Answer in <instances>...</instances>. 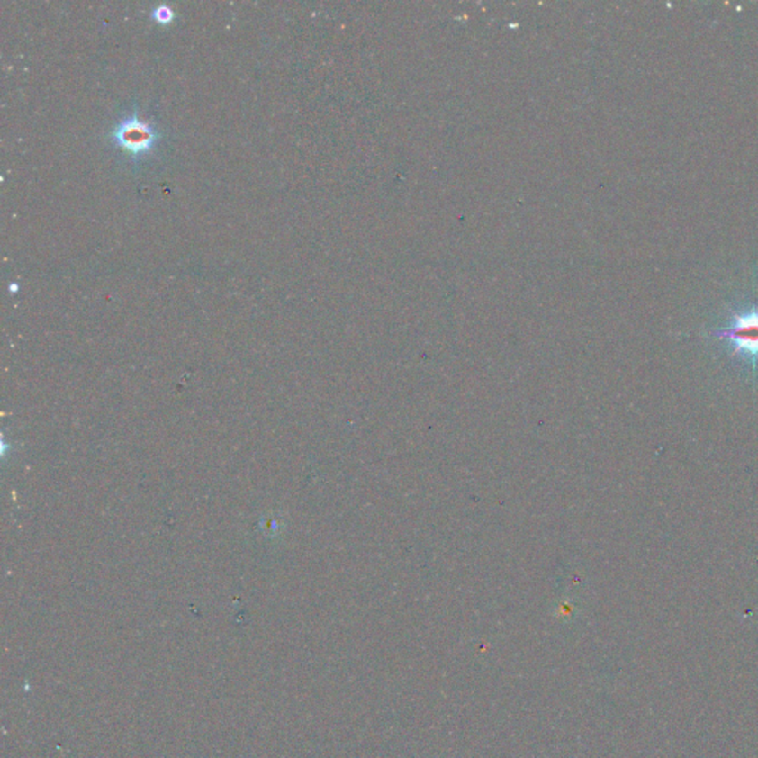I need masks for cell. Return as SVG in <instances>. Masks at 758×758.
Wrapping results in <instances>:
<instances>
[{
    "instance_id": "obj_1",
    "label": "cell",
    "mask_w": 758,
    "mask_h": 758,
    "mask_svg": "<svg viewBox=\"0 0 758 758\" xmlns=\"http://www.w3.org/2000/svg\"><path fill=\"white\" fill-rule=\"evenodd\" d=\"M158 134L150 122L142 121L138 113L123 117L112 131V140L132 156H141L153 150Z\"/></svg>"
},
{
    "instance_id": "obj_2",
    "label": "cell",
    "mask_w": 758,
    "mask_h": 758,
    "mask_svg": "<svg viewBox=\"0 0 758 758\" xmlns=\"http://www.w3.org/2000/svg\"><path fill=\"white\" fill-rule=\"evenodd\" d=\"M717 335L727 339L739 355L758 358V310L735 314L729 328Z\"/></svg>"
},
{
    "instance_id": "obj_3",
    "label": "cell",
    "mask_w": 758,
    "mask_h": 758,
    "mask_svg": "<svg viewBox=\"0 0 758 758\" xmlns=\"http://www.w3.org/2000/svg\"><path fill=\"white\" fill-rule=\"evenodd\" d=\"M153 17H155L158 23L167 24V23H171L172 18H174V11H172L171 6H167V5H160L158 8L153 9Z\"/></svg>"
}]
</instances>
